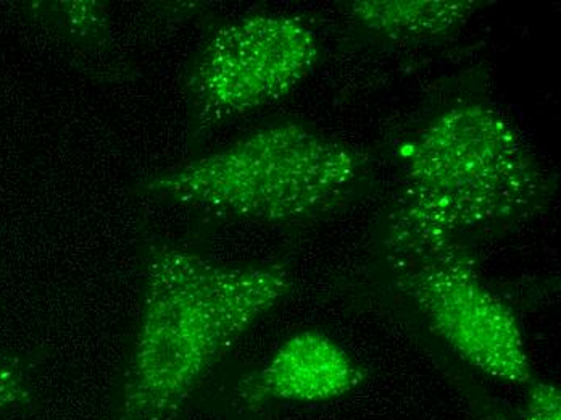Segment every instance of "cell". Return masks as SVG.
I'll return each instance as SVG.
<instances>
[{"instance_id": "cell-1", "label": "cell", "mask_w": 561, "mask_h": 420, "mask_svg": "<svg viewBox=\"0 0 561 420\" xmlns=\"http://www.w3.org/2000/svg\"><path fill=\"white\" fill-rule=\"evenodd\" d=\"M284 265H231L150 246L118 420H174L256 320L293 290Z\"/></svg>"}, {"instance_id": "cell-2", "label": "cell", "mask_w": 561, "mask_h": 420, "mask_svg": "<svg viewBox=\"0 0 561 420\" xmlns=\"http://www.w3.org/2000/svg\"><path fill=\"white\" fill-rule=\"evenodd\" d=\"M393 230L460 240L504 227L546 200V173L528 139L489 105L458 104L427 122L403 150Z\"/></svg>"}, {"instance_id": "cell-3", "label": "cell", "mask_w": 561, "mask_h": 420, "mask_svg": "<svg viewBox=\"0 0 561 420\" xmlns=\"http://www.w3.org/2000/svg\"><path fill=\"white\" fill-rule=\"evenodd\" d=\"M364 166V156L344 143L299 123H278L159 173L142 191L217 217L290 224L334 206Z\"/></svg>"}, {"instance_id": "cell-4", "label": "cell", "mask_w": 561, "mask_h": 420, "mask_svg": "<svg viewBox=\"0 0 561 420\" xmlns=\"http://www.w3.org/2000/svg\"><path fill=\"white\" fill-rule=\"evenodd\" d=\"M388 249L400 292L458 360L502 384H531L518 317L482 280L457 238L389 228Z\"/></svg>"}, {"instance_id": "cell-5", "label": "cell", "mask_w": 561, "mask_h": 420, "mask_svg": "<svg viewBox=\"0 0 561 420\" xmlns=\"http://www.w3.org/2000/svg\"><path fill=\"white\" fill-rule=\"evenodd\" d=\"M318 57L317 34L297 16L256 13L221 26L187 84L197 122L208 128L286 98Z\"/></svg>"}, {"instance_id": "cell-6", "label": "cell", "mask_w": 561, "mask_h": 420, "mask_svg": "<svg viewBox=\"0 0 561 420\" xmlns=\"http://www.w3.org/2000/svg\"><path fill=\"white\" fill-rule=\"evenodd\" d=\"M365 381V368L337 341L323 331L304 330L245 375L236 398L252 412L275 405H321L344 398Z\"/></svg>"}, {"instance_id": "cell-7", "label": "cell", "mask_w": 561, "mask_h": 420, "mask_svg": "<svg viewBox=\"0 0 561 420\" xmlns=\"http://www.w3.org/2000/svg\"><path fill=\"white\" fill-rule=\"evenodd\" d=\"M479 9L471 0H357L348 15L391 39H430L460 29Z\"/></svg>"}, {"instance_id": "cell-8", "label": "cell", "mask_w": 561, "mask_h": 420, "mask_svg": "<svg viewBox=\"0 0 561 420\" xmlns=\"http://www.w3.org/2000/svg\"><path fill=\"white\" fill-rule=\"evenodd\" d=\"M36 399L28 372L19 361L0 353V412L31 408Z\"/></svg>"}, {"instance_id": "cell-9", "label": "cell", "mask_w": 561, "mask_h": 420, "mask_svg": "<svg viewBox=\"0 0 561 420\" xmlns=\"http://www.w3.org/2000/svg\"><path fill=\"white\" fill-rule=\"evenodd\" d=\"M525 388L522 420H561V391L556 384L534 378Z\"/></svg>"}]
</instances>
